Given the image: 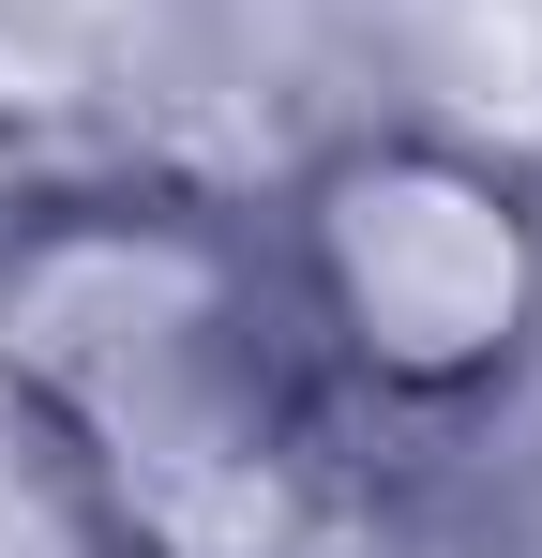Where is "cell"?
<instances>
[{"instance_id":"1","label":"cell","mask_w":542,"mask_h":558,"mask_svg":"<svg viewBox=\"0 0 542 558\" xmlns=\"http://www.w3.org/2000/svg\"><path fill=\"white\" fill-rule=\"evenodd\" d=\"M317 272H332V317L377 377H482L528 317V227H513L497 182L392 151V167L332 182Z\"/></svg>"}]
</instances>
